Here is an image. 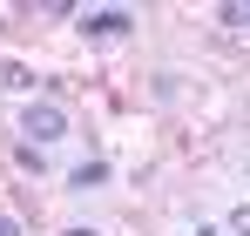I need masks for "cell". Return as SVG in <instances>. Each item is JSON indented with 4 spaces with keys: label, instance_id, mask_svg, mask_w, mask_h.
Listing matches in <instances>:
<instances>
[{
    "label": "cell",
    "instance_id": "obj_6",
    "mask_svg": "<svg viewBox=\"0 0 250 236\" xmlns=\"http://www.w3.org/2000/svg\"><path fill=\"white\" fill-rule=\"evenodd\" d=\"M230 230H237V236H250V202H237V209H230Z\"/></svg>",
    "mask_w": 250,
    "mask_h": 236
},
{
    "label": "cell",
    "instance_id": "obj_2",
    "mask_svg": "<svg viewBox=\"0 0 250 236\" xmlns=\"http://www.w3.org/2000/svg\"><path fill=\"white\" fill-rule=\"evenodd\" d=\"M82 34L88 40H122V34H135V14H128V7H88Z\"/></svg>",
    "mask_w": 250,
    "mask_h": 236
},
{
    "label": "cell",
    "instance_id": "obj_3",
    "mask_svg": "<svg viewBox=\"0 0 250 236\" xmlns=\"http://www.w3.org/2000/svg\"><path fill=\"white\" fill-rule=\"evenodd\" d=\"M102 182H108V162H82V169H68V189H102Z\"/></svg>",
    "mask_w": 250,
    "mask_h": 236
},
{
    "label": "cell",
    "instance_id": "obj_8",
    "mask_svg": "<svg viewBox=\"0 0 250 236\" xmlns=\"http://www.w3.org/2000/svg\"><path fill=\"white\" fill-rule=\"evenodd\" d=\"M61 236H95V230H61Z\"/></svg>",
    "mask_w": 250,
    "mask_h": 236
},
{
    "label": "cell",
    "instance_id": "obj_7",
    "mask_svg": "<svg viewBox=\"0 0 250 236\" xmlns=\"http://www.w3.org/2000/svg\"><path fill=\"white\" fill-rule=\"evenodd\" d=\"M0 236H21V223H14V216H0Z\"/></svg>",
    "mask_w": 250,
    "mask_h": 236
},
{
    "label": "cell",
    "instance_id": "obj_1",
    "mask_svg": "<svg viewBox=\"0 0 250 236\" xmlns=\"http://www.w3.org/2000/svg\"><path fill=\"white\" fill-rule=\"evenodd\" d=\"M21 135H27L34 149H41V142H61V135H68V108H61V101H27V108H21Z\"/></svg>",
    "mask_w": 250,
    "mask_h": 236
},
{
    "label": "cell",
    "instance_id": "obj_9",
    "mask_svg": "<svg viewBox=\"0 0 250 236\" xmlns=\"http://www.w3.org/2000/svg\"><path fill=\"white\" fill-rule=\"evenodd\" d=\"M196 236H216V230H196Z\"/></svg>",
    "mask_w": 250,
    "mask_h": 236
},
{
    "label": "cell",
    "instance_id": "obj_4",
    "mask_svg": "<svg viewBox=\"0 0 250 236\" xmlns=\"http://www.w3.org/2000/svg\"><path fill=\"white\" fill-rule=\"evenodd\" d=\"M14 162H21V169H34V176H41V169H47V156H41V149H34V142H21V149H14Z\"/></svg>",
    "mask_w": 250,
    "mask_h": 236
},
{
    "label": "cell",
    "instance_id": "obj_5",
    "mask_svg": "<svg viewBox=\"0 0 250 236\" xmlns=\"http://www.w3.org/2000/svg\"><path fill=\"white\" fill-rule=\"evenodd\" d=\"M216 20H223V27H244V20H250V7H244V0H230V7H216Z\"/></svg>",
    "mask_w": 250,
    "mask_h": 236
}]
</instances>
